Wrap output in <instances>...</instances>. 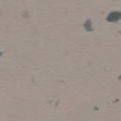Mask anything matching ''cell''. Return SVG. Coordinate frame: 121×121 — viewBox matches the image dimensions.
<instances>
[{
	"instance_id": "obj_2",
	"label": "cell",
	"mask_w": 121,
	"mask_h": 121,
	"mask_svg": "<svg viewBox=\"0 0 121 121\" xmlns=\"http://www.w3.org/2000/svg\"><path fill=\"white\" fill-rule=\"evenodd\" d=\"M84 30L88 31V33H90V31H92V18H88V20L84 22Z\"/></svg>"
},
{
	"instance_id": "obj_3",
	"label": "cell",
	"mask_w": 121,
	"mask_h": 121,
	"mask_svg": "<svg viewBox=\"0 0 121 121\" xmlns=\"http://www.w3.org/2000/svg\"><path fill=\"white\" fill-rule=\"evenodd\" d=\"M2 55H4V52H0V57H2Z\"/></svg>"
},
{
	"instance_id": "obj_1",
	"label": "cell",
	"mask_w": 121,
	"mask_h": 121,
	"mask_svg": "<svg viewBox=\"0 0 121 121\" xmlns=\"http://www.w3.org/2000/svg\"><path fill=\"white\" fill-rule=\"evenodd\" d=\"M106 20H108V22H119V20H121V11H119V9L110 11V13L106 15Z\"/></svg>"
}]
</instances>
